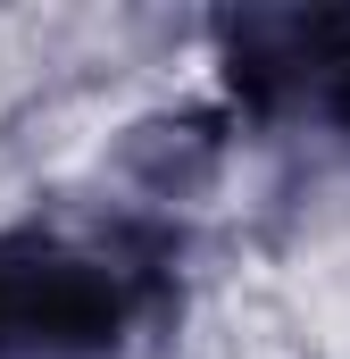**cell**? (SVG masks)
<instances>
[{
    "instance_id": "obj_1",
    "label": "cell",
    "mask_w": 350,
    "mask_h": 359,
    "mask_svg": "<svg viewBox=\"0 0 350 359\" xmlns=\"http://www.w3.org/2000/svg\"><path fill=\"white\" fill-rule=\"evenodd\" d=\"M142 318V259L84 234H0V359H100Z\"/></svg>"
},
{
    "instance_id": "obj_2",
    "label": "cell",
    "mask_w": 350,
    "mask_h": 359,
    "mask_svg": "<svg viewBox=\"0 0 350 359\" xmlns=\"http://www.w3.org/2000/svg\"><path fill=\"white\" fill-rule=\"evenodd\" d=\"M234 84L259 109H309L350 126V8H275L225 25Z\"/></svg>"
}]
</instances>
